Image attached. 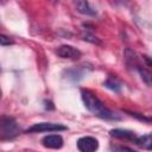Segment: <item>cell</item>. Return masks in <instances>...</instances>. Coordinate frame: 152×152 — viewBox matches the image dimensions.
I'll return each instance as SVG.
<instances>
[{"instance_id": "obj_1", "label": "cell", "mask_w": 152, "mask_h": 152, "mask_svg": "<svg viewBox=\"0 0 152 152\" xmlns=\"http://www.w3.org/2000/svg\"><path fill=\"white\" fill-rule=\"evenodd\" d=\"M81 96H82V101H83L84 106L87 107V109L90 113H93L94 115H96V116H99L101 119H104V120H118L119 119L90 90H88V89H81Z\"/></svg>"}, {"instance_id": "obj_2", "label": "cell", "mask_w": 152, "mask_h": 152, "mask_svg": "<svg viewBox=\"0 0 152 152\" xmlns=\"http://www.w3.org/2000/svg\"><path fill=\"white\" fill-rule=\"evenodd\" d=\"M19 126L17 121L8 116L2 115L0 116V137L1 139H12L19 134Z\"/></svg>"}, {"instance_id": "obj_3", "label": "cell", "mask_w": 152, "mask_h": 152, "mask_svg": "<svg viewBox=\"0 0 152 152\" xmlns=\"http://www.w3.org/2000/svg\"><path fill=\"white\" fill-rule=\"evenodd\" d=\"M66 127L61 124H52V122H38L32 125L26 129V133H40V132H59L65 131Z\"/></svg>"}, {"instance_id": "obj_4", "label": "cell", "mask_w": 152, "mask_h": 152, "mask_svg": "<svg viewBox=\"0 0 152 152\" xmlns=\"http://www.w3.org/2000/svg\"><path fill=\"white\" fill-rule=\"evenodd\" d=\"M77 148L81 152H95L99 148V141L93 137H82L77 140Z\"/></svg>"}, {"instance_id": "obj_5", "label": "cell", "mask_w": 152, "mask_h": 152, "mask_svg": "<svg viewBox=\"0 0 152 152\" xmlns=\"http://www.w3.org/2000/svg\"><path fill=\"white\" fill-rule=\"evenodd\" d=\"M57 55L61 58H65V59H78L81 57V51L71 45H61L57 49Z\"/></svg>"}, {"instance_id": "obj_6", "label": "cell", "mask_w": 152, "mask_h": 152, "mask_svg": "<svg viewBox=\"0 0 152 152\" xmlns=\"http://www.w3.org/2000/svg\"><path fill=\"white\" fill-rule=\"evenodd\" d=\"M42 144L43 146H45L46 148H52V150H58L63 146V138L58 134H50V135H45L42 139Z\"/></svg>"}, {"instance_id": "obj_7", "label": "cell", "mask_w": 152, "mask_h": 152, "mask_svg": "<svg viewBox=\"0 0 152 152\" xmlns=\"http://www.w3.org/2000/svg\"><path fill=\"white\" fill-rule=\"evenodd\" d=\"M110 135L112 137H115V138H119V139H126V140H132L135 142L137 140V134L132 131H128V129H121V128H115V129H112L110 132Z\"/></svg>"}, {"instance_id": "obj_8", "label": "cell", "mask_w": 152, "mask_h": 152, "mask_svg": "<svg viewBox=\"0 0 152 152\" xmlns=\"http://www.w3.org/2000/svg\"><path fill=\"white\" fill-rule=\"evenodd\" d=\"M76 8L80 13L82 14H86V15H95L96 14V10L88 2V1H84V0H81V1H76Z\"/></svg>"}, {"instance_id": "obj_9", "label": "cell", "mask_w": 152, "mask_h": 152, "mask_svg": "<svg viewBox=\"0 0 152 152\" xmlns=\"http://www.w3.org/2000/svg\"><path fill=\"white\" fill-rule=\"evenodd\" d=\"M135 144H138L139 146H141L145 150H151V145H152V138H151V133H147L142 137H138L135 140Z\"/></svg>"}, {"instance_id": "obj_10", "label": "cell", "mask_w": 152, "mask_h": 152, "mask_svg": "<svg viewBox=\"0 0 152 152\" xmlns=\"http://www.w3.org/2000/svg\"><path fill=\"white\" fill-rule=\"evenodd\" d=\"M104 87H107L108 89H110V90H113L115 93H120V90L122 88V84L119 82L118 78H115V77H108L107 81L104 82Z\"/></svg>"}, {"instance_id": "obj_11", "label": "cell", "mask_w": 152, "mask_h": 152, "mask_svg": "<svg viewBox=\"0 0 152 152\" xmlns=\"http://www.w3.org/2000/svg\"><path fill=\"white\" fill-rule=\"evenodd\" d=\"M110 151L112 152H137L135 150L128 146H124V145H113L110 146Z\"/></svg>"}, {"instance_id": "obj_12", "label": "cell", "mask_w": 152, "mask_h": 152, "mask_svg": "<svg viewBox=\"0 0 152 152\" xmlns=\"http://www.w3.org/2000/svg\"><path fill=\"white\" fill-rule=\"evenodd\" d=\"M12 44H14V40H13L11 37L0 33V45L7 46V45H12Z\"/></svg>"}, {"instance_id": "obj_13", "label": "cell", "mask_w": 152, "mask_h": 152, "mask_svg": "<svg viewBox=\"0 0 152 152\" xmlns=\"http://www.w3.org/2000/svg\"><path fill=\"white\" fill-rule=\"evenodd\" d=\"M139 72H140V75H141V78H144V81L150 86L151 84V74H150V71H147L146 69H141V68H139Z\"/></svg>"}, {"instance_id": "obj_14", "label": "cell", "mask_w": 152, "mask_h": 152, "mask_svg": "<svg viewBox=\"0 0 152 152\" xmlns=\"http://www.w3.org/2000/svg\"><path fill=\"white\" fill-rule=\"evenodd\" d=\"M83 39H84V40H88V42H91V43H94V44H99V45L102 44L96 37H94V36H91V34H88V33H86V34L83 36Z\"/></svg>"}, {"instance_id": "obj_15", "label": "cell", "mask_w": 152, "mask_h": 152, "mask_svg": "<svg viewBox=\"0 0 152 152\" xmlns=\"http://www.w3.org/2000/svg\"><path fill=\"white\" fill-rule=\"evenodd\" d=\"M1 95H2V93H1V89H0V99H1Z\"/></svg>"}]
</instances>
